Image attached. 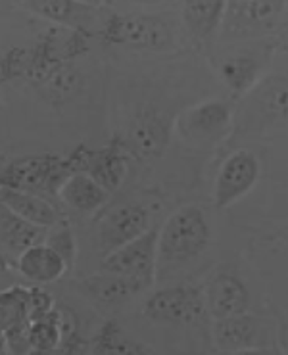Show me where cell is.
Here are the masks:
<instances>
[{
    "instance_id": "8",
    "label": "cell",
    "mask_w": 288,
    "mask_h": 355,
    "mask_svg": "<svg viewBox=\"0 0 288 355\" xmlns=\"http://www.w3.org/2000/svg\"><path fill=\"white\" fill-rule=\"evenodd\" d=\"M158 239L160 227L149 229L142 236L104 256L102 269L114 275L129 277L146 290L158 277Z\"/></svg>"
},
{
    "instance_id": "19",
    "label": "cell",
    "mask_w": 288,
    "mask_h": 355,
    "mask_svg": "<svg viewBox=\"0 0 288 355\" xmlns=\"http://www.w3.org/2000/svg\"><path fill=\"white\" fill-rule=\"evenodd\" d=\"M16 267L27 281L37 282V284H50V282L60 281L69 271L66 259L60 256L56 250L50 248L46 242H39L25 250L24 254L17 257Z\"/></svg>"
},
{
    "instance_id": "11",
    "label": "cell",
    "mask_w": 288,
    "mask_h": 355,
    "mask_svg": "<svg viewBox=\"0 0 288 355\" xmlns=\"http://www.w3.org/2000/svg\"><path fill=\"white\" fill-rule=\"evenodd\" d=\"M150 229V211L142 204H121L110 209L96 227L100 252L108 256L142 236Z\"/></svg>"
},
{
    "instance_id": "18",
    "label": "cell",
    "mask_w": 288,
    "mask_h": 355,
    "mask_svg": "<svg viewBox=\"0 0 288 355\" xmlns=\"http://www.w3.org/2000/svg\"><path fill=\"white\" fill-rule=\"evenodd\" d=\"M185 29L196 41H210L219 33L229 0H179Z\"/></svg>"
},
{
    "instance_id": "5",
    "label": "cell",
    "mask_w": 288,
    "mask_h": 355,
    "mask_svg": "<svg viewBox=\"0 0 288 355\" xmlns=\"http://www.w3.org/2000/svg\"><path fill=\"white\" fill-rule=\"evenodd\" d=\"M235 127V110L225 100H204L187 107L175 119L173 131L192 146H212L221 142Z\"/></svg>"
},
{
    "instance_id": "20",
    "label": "cell",
    "mask_w": 288,
    "mask_h": 355,
    "mask_svg": "<svg viewBox=\"0 0 288 355\" xmlns=\"http://www.w3.org/2000/svg\"><path fill=\"white\" fill-rule=\"evenodd\" d=\"M110 194L112 192L104 189L91 173L75 171L62 184V189L58 192V198L75 211L94 214L106 204Z\"/></svg>"
},
{
    "instance_id": "26",
    "label": "cell",
    "mask_w": 288,
    "mask_h": 355,
    "mask_svg": "<svg viewBox=\"0 0 288 355\" xmlns=\"http://www.w3.org/2000/svg\"><path fill=\"white\" fill-rule=\"evenodd\" d=\"M56 302L50 294L49 290L39 288H29V313H31V321L35 319H41L44 315H49L52 309H56Z\"/></svg>"
},
{
    "instance_id": "23",
    "label": "cell",
    "mask_w": 288,
    "mask_h": 355,
    "mask_svg": "<svg viewBox=\"0 0 288 355\" xmlns=\"http://www.w3.org/2000/svg\"><path fill=\"white\" fill-rule=\"evenodd\" d=\"M64 342V329H62V313L52 309L49 315L35 319L29 324V344L33 352H54Z\"/></svg>"
},
{
    "instance_id": "28",
    "label": "cell",
    "mask_w": 288,
    "mask_h": 355,
    "mask_svg": "<svg viewBox=\"0 0 288 355\" xmlns=\"http://www.w3.org/2000/svg\"><path fill=\"white\" fill-rule=\"evenodd\" d=\"M77 2H81V4H87V6H92V8H100L106 0H77Z\"/></svg>"
},
{
    "instance_id": "21",
    "label": "cell",
    "mask_w": 288,
    "mask_h": 355,
    "mask_svg": "<svg viewBox=\"0 0 288 355\" xmlns=\"http://www.w3.org/2000/svg\"><path fill=\"white\" fill-rule=\"evenodd\" d=\"M129 150L125 146L124 139L108 144L106 148L91 152L87 173H91L96 181L110 192H115L124 184L125 177L129 173L127 166Z\"/></svg>"
},
{
    "instance_id": "25",
    "label": "cell",
    "mask_w": 288,
    "mask_h": 355,
    "mask_svg": "<svg viewBox=\"0 0 288 355\" xmlns=\"http://www.w3.org/2000/svg\"><path fill=\"white\" fill-rule=\"evenodd\" d=\"M44 242L66 259V263L69 265V271H71L75 261H77V240H75L74 231L67 225V221L60 219L54 227H50Z\"/></svg>"
},
{
    "instance_id": "6",
    "label": "cell",
    "mask_w": 288,
    "mask_h": 355,
    "mask_svg": "<svg viewBox=\"0 0 288 355\" xmlns=\"http://www.w3.org/2000/svg\"><path fill=\"white\" fill-rule=\"evenodd\" d=\"M104 41L129 49L165 52L175 46L171 25L158 16H112L102 27Z\"/></svg>"
},
{
    "instance_id": "1",
    "label": "cell",
    "mask_w": 288,
    "mask_h": 355,
    "mask_svg": "<svg viewBox=\"0 0 288 355\" xmlns=\"http://www.w3.org/2000/svg\"><path fill=\"white\" fill-rule=\"evenodd\" d=\"M212 231L206 214L194 204L179 207L160 227L158 271L194 261L210 246Z\"/></svg>"
},
{
    "instance_id": "10",
    "label": "cell",
    "mask_w": 288,
    "mask_h": 355,
    "mask_svg": "<svg viewBox=\"0 0 288 355\" xmlns=\"http://www.w3.org/2000/svg\"><path fill=\"white\" fill-rule=\"evenodd\" d=\"M260 159L250 150H237L219 167L214 184V204L217 209L235 206L254 189L260 179Z\"/></svg>"
},
{
    "instance_id": "2",
    "label": "cell",
    "mask_w": 288,
    "mask_h": 355,
    "mask_svg": "<svg viewBox=\"0 0 288 355\" xmlns=\"http://www.w3.org/2000/svg\"><path fill=\"white\" fill-rule=\"evenodd\" d=\"M75 167L69 157L56 156V154H41V156H24L12 159L2 167L0 182L8 189L25 190L33 194H49L56 196L62 184Z\"/></svg>"
},
{
    "instance_id": "27",
    "label": "cell",
    "mask_w": 288,
    "mask_h": 355,
    "mask_svg": "<svg viewBox=\"0 0 288 355\" xmlns=\"http://www.w3.org/2000/svg\"><path fill=\"white\" fill-rule=\"evenodd\" d=\"M137 4H146V6H167V4H173L177 0H133Z\"/></svg>"
},
{
    "instance_id": "4",
    "label": "cell",
    "mask_w": 288,
    "mask_h": 355,
    "mask_svg": "<svg viewBox=\"0 0 288 355\" xmlns=\"http://www.w3.org/2000/svg\"><path fill=\"white\" fill-rule=\"evenodd\" d=\"M273 46L269 41H252L250 44H237L225 49L221 58L215 60L219 79L232 96L242 98L265 77L271 66Z\"/></svg>"
},
{
    "instance_id": "16",
    "label": "cell",
    "mask_w": 288,
    "mask_h": 355,
    "mask_svg": "<svg viewBox=\"0 0 288 355\" xmlns=\"http://www.w3.org/2000/svg\"><path fill=\"white\" fill-rule=\"evenodd\" d=\"M19 8L31 12L35 16H41L52 24L75 31H89L94 24L96 10L77 0H14Z\"/></svg>"
},
{
    "instance_id": "24",
    "label": "cell",
    "mask_w": 288,
    "mask_h": 355,
    "mask_svg": "<svg viewBox=\"0 0 288 355\" xmlns=\"http://www.w3.org/2000/svg\"><path fill=\"white\" fill-rule=\"evenodd\" d=\"M85 286L89 288L92 296L99 297L102 302H117V300H124V297L144 290L139 282L133 281L129 277H121V275H114L108 271H104L102 275H92L91 279L85 282Z\"/></svg>"
},
{
    "instance_id": "12",
    "label": "cell",
    "mask_w": 288,
    "mask_h": 355,
    "mask_svg": "<svg viewBox=\"0 0 288 355\" xmlns=\"http://www.w3.org/2000/svg\"><path fill=\"white\" fill-rule=\"evenodd\" d=\"M29 288L10 286L0 294V332L2 352L27 354L33 352L29 344Z\"/></svg>"
},
{
    "instance_id": "7",
    "label": "cell",
    "mask_w": 288,
    "mask_h": 355,
    "mask_svg": "<svg viewBox=\"0 0 288 355\" xmlns=\"http://www.w3.org/2000/svg\"><path fill=\"white\" fill-rule=\"evenodd\" d=\"M285 14V0H229L221 41L257 39L279 24Z\"/></svg>"
},
{
    "instance_id": "17",
    "label": "cell",
    "mask_w": 288,
    "mask_h": 355,
    "mask_svg": "<svg viewBox=\"0 0 288 355\" xmlns=\"http://www.w3.org/2000/svg\"><path fill=\"white\" fill-rule=\"evenodd\" d=\"M49 229L25 221L24 217L14 214L10 207L0 204V244H2V257L16 263L17 257L25 250L31 248L39 242H44Z\"/></svg>"
},
{
    "instance_id": "15",
    "label": "cell",
    "mask_w": 288,
    "mask_h": 355,
    "mask_svg": "<svg viewBox=\"0 0 288 355\" xmlns=\"http://www.w3.org/2000/svg\"><path fill=\"white\" fill-rule=\"evenodd\" d=\"M206 307L207 317L227 319L237 315L248 313L250 294L240 277L232 272H217L206 282Z\"/></svg>"
},
{
    "instance_id": "3",
    "label": "cell",
    "mask_w": 288,
    "mask_h": 355,
    "mask_svg": "<svg viewBox=\"0 0 288 355\" xmlns=\"http://www.w3.org/2000/svg\"><path fill=\"white\" fill-rule=\"evenodd\" d=\"M288 117V79L282 75H265L252 91L240 98L235 112V127L257 132Z\"/></svg>"
},
{
    "instance_id": "22",
    "label": "cell",
    "mask_w": 288,
    "mask_h": 355,
    "mask_svg": "<svg viewBox=\"0 0 288 355\" xmlns=\"http://www.w3.org/2000/svg\"><path fill=\"white\" fill-rule=\"evenodd\" d=\"M0 204L10 207L14 214L24 217L25 221H31V223L44 227V229H50L60 221L56 206L46 196H41V194L2 187L0 189Z\"/></svg>"
},
{
    "instance_id": "13",
    "label": "cell",
    "mask_w": 288,
    "mask_h": 355,
    "mask_svg": "<svg viewBox=\"0 0 288 355\" xmlns=\"http://www.w3.org/2000/svg\"><path fill=\"white\" fill-rule=\"evenodd\" d=\"M267 324L257 317L242 313L227 319H214L212 338L217 349L227 354H260L262 342L267 338Z\"/></svg>"
},
{
    "instance_id": "9",
    "label": "cell",
    "mask_w": 288,
    "mask_h": 355,
    "mask_svg": "<svg viewBox=\"0 0 288 355\" xmlns=\"http://www.w3.org/2000/svg\"><path fill=\"white\" fill-rule=\"evenodd\" d=\"M207 315L204 290L189 284L167 286L152 292L144 304V317L167 324L196 322Z\"/></svg>"
},
{
    "instance_id": "14",
    "label": "cell",
    "mask_w": 288,
    "mask_h": 355,
    "mask_svg": "<svg viewBox=\"0 0 288 355\" xmlns=\"http://www.w3.org/2000/svg\"><path fill=\"white\" fill-rule=\"evenodd\" d=\"M171 127H175V121L171 123L156 107H144L129 125L127 137L124 139L125 146L140 159L160 156L169 142Z\"/></svg>"
}]
</instances>
